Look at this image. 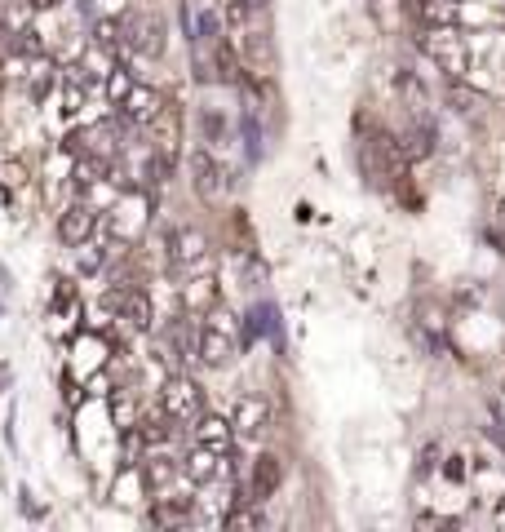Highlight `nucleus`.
<instances>
[{"instance_id":"obj_1","label":"nucleus","mask_w":505,"mask_h":532,"mask_svg":"<svg viewBox=\"0 0 505 532\" xmlns=\"http://www.w3.org/2000/svg\"><path fill=\"white\" fill-rule=\"evenodd\" d=\"M421 54L430 63H439V71H448L452 80H461L470 71V49H466V36H457V27H426L417 36Z\"/></svg>"},{"instance_id":"obj_2","label":"nucleus","mask_w":505,"mask_h":532,"mask_svg":"<svg viewBox=\"0 0 505 532\" xmlns=\"http://www.w3.org/2000/svg\"><path fill=\"white\" fill-rule=\"evenodd\" d=\"M240 351V337H235V320L226 311L213 306L209 315H200V360L209 368H226Z\"/></svg>"},{"instance_id":"obj_3","label":"nucleus","mask_w":505,"mask_h":532,"mask_svg":"<svg viewBox=\"0 0 505 532\" xmlns=\"http://www.w3.org/2000/svg\"><path fill=\"white\" fill-rule=\"evenodd\" d=\"M120 40H125L129 54L160 58L164 54V23L156 14H129V18H120Z\"/></svg>"},{"instance_id":"obj_4","label":"nucleus","mask_w":505,"mask_h":532,"mask_svg":"<svg viewBox=\"0 0 505 532\" xmlns=\"http://www.w3.org/2000/svg\"><path fill=\"white\" fill-rule=\"evenodd\" d=\"M164 408H169L173 422L195 426L204 417V391L191 377H169V382H164Z\"/></svg>"},{"instance_id":"obj_5","label":"nucleus","mask_w":505,"mask_h":532,"mask_svg":"<svg viewBox=\"0 0 505 532\" xmlns=\"http://www.w3.org/2000/svg\"><path fill=\"white\" fill-rule=\"evenodd\" d=\"M147 213H151V200L138 196V191H129L125 200H116V209L107 213V231L116 235L120 244H133L147 227Z\"/></svg>"},{"instance_id":"obj_6","label":"nucleus","mask_w":505,"mask_h":532,"mask_svg":"<svg viewBox=\"0 0 505 532\" xmlns=\"http://www.w3.org/2000/svg\"><path fill=\"white\" fill-rule=\"evenodd\" d=\"M94 231H98V213H94V204H85V200L67 204L63 218H58V235H63V244H71V249H80Z\"/></svg>"},{"instance_id":"obj_7","label":"nucleus","mask_w":505,"mask_h":532,"mask_svg":"<svg viewBox=\"0 0 505 532\" xmlns=\"http://www.w3.org/2000/svg\"><path fill=\"white\" fill-rule=\"evenodd\" d=\"M209 63H213V76H218L222 85H249V67H244V54L235 40H213Z\"/></svg>"},{"instance_id":"obj_8","label":"nucleus","mask_w":505,"mask_h":532,"mask_svg":"<svg viewBox=\"0 0 505 532\" xmlns=\"http://www.w3.org/2000/svg\"><path fill=\"white\" fill-rule=\"evenodd\" d=\"M191 182H195V196H200V200H218L226 191V173L204 147L191 156Z\"/></svg>"},{"instance_id":"obj_9","label":"nucleus","mask_w":505,"mask_h":532,"mask_svg":"<svg viewBox=\"0 0 505 532\" xmlns=\"http://www.w3.org/2000/svg\"><path fill=\"white\" fill-rule=\"evenodd\" d=\"M284 484V462L275 453H262L253 462V475H249V501H271Z\"/></svg>"},{"instance_id":"obj_10","label":"nucleus","mask_w":505,"mask_h":532,"mask_svg":"<svg viewBox=\"0 0 505 532\" xmlns=\"http://www.w3.org/2000/svg\"><path fill=\"white\" fill-rule=\"evenodd\" d=\"M231 426H235V435H244V439H257L271 426V404H266L262 395H244L240 404H235V417H231Z\"/></svg>"},{"instance_id":"obj_11","label":"nucleus","mask_w":505,"mask_h":532,"mask_svg":"<svg viewBox=\"0 0 505 532\" xmlns=\"http://www.w3.org/2000/svg\"><path fill=\"white\" fill-rule=\"evenodd\" d=\"M235 45H240V54H244V67L253 71V76H271L275 71V45H271V36H262V32H240L235 36Z\"/></svg>"},{"instance_id":"obj_12","label":"nucleus","mask_w":505,"mask_h":532,"mask_svg":"<svg viewBox=\"0 0 505 532\" xmlns=\"http://www.w3.org/2000/svg\"><path fill=\"white\" fill-rule=\"evenodd\" d=\"M204 262H209V240H204V231L182 227L178 235H173V266H182V271H200Z\"/></svg>"},{"instance_id":"obj_13","label":"nucleus","mask_w":505,"mask_h":532,"mask_svg":"<svg viewBox=\"0 0 505 532\" xmlns=\"http://www.w3.org/2000/svg\"><path fill=\"white\" fill-rule=\"evenodd\" d=\"M164 102H169V98H164L160 89H151V85H133V94H129L125 102H120V107H125V120H133V125L147 129L151 120H156L160 111H164Z\"/></svg>"},{"instance_id":"obj_14","label":"nucleus","mask_w":505,"mask_h":532,"mask_svg":"<svg viewBox=\"0 0 505 532\" xmlns=\"http://www.w3.org/2000/svg\"><path fill=\"white\" fill-rule=\"evenodd\" d=\"M151 133H156V156L173 160L178 156V138H182V120H178V102H164V111L156 120L147 125Z\"/></svg>"},{"instance_id":"obj_15","label":"nucleus","mask_w":505,"mask_h":532,"mask_svg":"<svg viewBox=\"0 0 505 532\" xmlns=\"http://www.w3.org/2000/svg\"><path fill=\"white\" fill-rule=\"evenodd\" d=\"M421 27H457V0H408Z\"/></svg>"},{"instance_id":"obj_16","label":"nucleus","mask_w":505,"mask_h":532,"mask_svg":"<svg viewBox=\"0 0 505 532\" xmlns=\"http://www.w3.org/2000/svg\"><path fill=\"white\" fill-rule=\"evenodd\" d=\"M182 306H187V315H209L218 306V280L213 275H195L182 289Z\"/></svg>"},{"instance_id":"obj_17","label":"nucleus","mask_w":505,"mask_h":532,"mask_svg":"<svg viewBox=\"0 0 505 532\" xmlns=\"http://www.w3.org/2000/svg\"><path fill=\"white\" fill-rule=\"evenodd\" d=\"M195 439H200L204 448L231 453V444H235V426H231V422H222V417H213V413H204L200 422H195Z\"/></svg>"},{"instance_id":"obj_18","label":"nucleus","mask_w":505,"mask_h":532,"mask_svg":"<svg viewBox=\"0 0 505 532\" xmlns=\"http://www.w3.org/2000/svg\"><path fill=\"white\" fill-rule=\"evenodd\" d=\"M125 324L138 333L151 329V298H147V289H138V284L125 289Z\"/></svg>"},{"instance_id":"obj_19","label":"nucleus","mask_w":505,"mask_h":532,"mask_svg":"<svg viewBox=\"0 0 505 532\" xmlns=\"http://www.w3.org/2000/svg\"><path fill=\"white\" fill-rule=\"evenodd\" d=\"M111 422L120 426V431H138V395L133 391H116L111 395Z\"/></svg>"},{"instance_id":"obj_20","label":"nucleus","mask_w":505,"mask_h":532,"mask_svg":"<svg viewBox=\"0 0 505 532\" xmlns=\"http://www.w3.org/2000/svg\"><path fill=\"white\" fill-rule=\"evenodd\" d=\"M142 475H147V488H151V493L164 497V493L173 488V479H178V466H173L169 457H151V462L142 466Z\"/></svg>"},{"instance_id":"obj_21","label":"nucleus","mask_w":505,"mask_h":532,"mask_svg":"<svg viewBox=\"0 0 505 532\" xmlns=\"http://www.w3.org/2000/svg\"><path fill=\"white\" fill-rule=\"evenodd\" d=\"M151 519H156V524H164V528L187 524V519H191V501L187 497H160L156 510H151Z\"/></svg>"},{"instance_id":"obj_22","label":"nucleus","mask_w":505,"mask_h":532,"mask_svg":"<svg viewBox=\"0 0 505 532\" xmlns=\"http://www.w3.org/2000/svg\"><path fill=\"white\" fill-rule=\"evenodd\" d=\"M102 80H107V85H102V89H107V98L116 102V107H120V102H125V98L133 94V85H138V76H133L129 67H111Z\"/></svg>"},{"instance_id":"obj_23","label":"nucleus","mask_w":505,"mask_h":532,"mask_svg":"<svg viewBox=\"0 0 505 532\" xmlns=\"http://www.w3.org/2000/svg\"><path fill=\"white\" fill-rule=\"evenodd\" d=\"M395 85H399V94H404V98H408V107H412V116H417V120H421V116H426V102H430V98H426V89H421V85H417V76H412V71H399V76H395Z\"/></svg>"},{"instance_id":"obj_24","label":"nucleus","mask_w":505,"mask_h":532,"mask_svg":"<svg viewBox=\"0 0 505 532\" xmlns=\"http://www.w3.org/2000/svg\"><path fill=\"white\" fill-rule=\"evenodd\" d=\"M253 9L257 5H249V0H226V5H222L226 27H231V32H244V27H249V18H253Z\"/></svg>"},{"instance_id":"obj_25","label":"nucleus","mask_w":505,"mask_h":532,"mask_svg":"<svg viewBox=\"0 0 505 532\" xmlns=\"http://www.w3.org/2000/svg\"><path fill=\"white\" fill-rule=\"evenodd\" d=\"M23 182H27V165H18V160L0 165V187H5V191H18Z\"/></svg>"},{"instance_id":"obj_26","label":"nucleus","mask_w":505,"mask_h":532,"mask_svg":"<svg viewBox=\"0 0 505 532\" xmlns=\"http://www.w3.org/2000/svg\"><path fill=\"white\" fill-rule=\"evenodd\" d=\"M80 102H85V85H80V80H71V89L63 85V116H76Z\"/></svg>"},{"instance_id":"obj_27","label":"nucleus","mask_w":505,"mask_h":532,"mask_svg":"<svg viewBox=\"0 0 505 532\" xmlns=\"http://www.w3.org/2000/svg\"><path fill=\"white\" fill-rule=\"evenodd\" d=\"M226 524H231V528H262V515H257V510H231Z\"/></svg>"},{"instance_id":"obj_28","label":"nucleus","mask_w":505,"mask_h":532,"mask_svg":"<svg viewBox=\"0 0 505 532\" xmlns=\"http://www.w3.org/2000/svg\"><path fill=\"white\" fill-rule=\"evenodd\" d=\"M27 5H32V9H58L63 0H27Z\"/></svg>"},{"instance_id":"obj_29","label":"nucleus","mask_w":505,"mask_h":532,"mask_svg":"<svg viewBox=\"0 0 505 532\" xmlns=\"http://www.w3.org/2000/svg\"><path fill=\"white\" fill-rule=\"evenodd\" d=\"M249 5H266V0H249Z\"/></svg>"},{"instance_id":"obj_30","label":"nucleus","mask_w":505,"mask_h":532,"mask_svg":"<svg viewBox=\"0 0 505 532\" xmlns=\"http://www.w3.org/2000/svg\"><path fill=\"white\" fill-rule=\"evenodd\" d=\"M501 218H505V204H501Z\"/></svg>"}]
</instances>
